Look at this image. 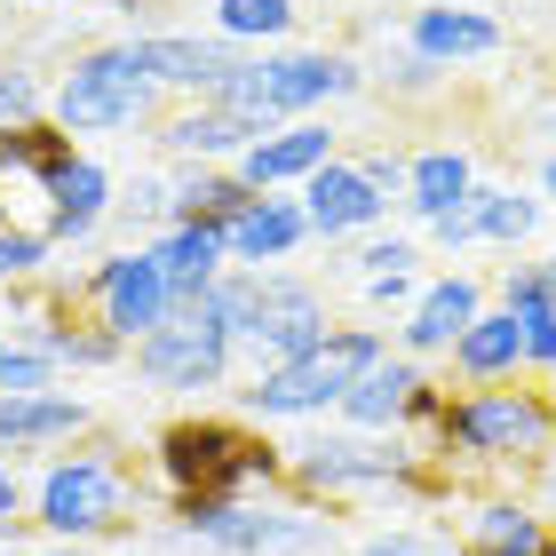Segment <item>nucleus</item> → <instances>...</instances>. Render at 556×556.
<instances>
[{
    "instance_id": "obj_1",
    "label": "nucleus",
    "mask_w": 556,
    "mask_h": 556,
    "mask_svg": "<svg viewBox=\"0 0 556 556\" xmlns=\"http://www.w3.org/2000/svg\"><path fill=\"white\" fill-rule=\"evenodd\" d=\"M429 453L406 438V429H390V438H374V429H342V421H311L302 438H287V485L302 501H350V493H429Z\"/></svg>"
},
{
    "instance_id": "obj_2",
    "label": "nucleus",
    "mask_w": 556,
    "mask_h": 556,
    "mask_svg": "<svg viewBox=\"0 0 556 556\" xmlns=\"http://www.w3.org/2000/svg\"><path fill=\"white\" fill-rule=\"evenodd\" d=\"M397 350L390 326H334L311 358H294V366H255L247 382L231 390L239 397V421H326V414H342V397L358 390V374H374Z\"/></svg>"
},
{
    "instance_id": "obj_3",
    "label": "nucleus",
    "mask_w": 556,
    "mask_h": 556,
    "mask_svg": "<svg viewBox=\"0 0 556 556\" xmlns=\"http://www.w3.org/2000/svg\"><path fill=\"white\" fill-rule=\"evenodd\" d=\"M438 462L541 477V469L556 462V397H548V390H525V382H501V390H462V397L445 406Z\"/></svg>"
},
{
    "instance_id": "obj_4",
    "label": "nucleus",
    "mask_w": 556,
    "mask_h": 556,
    "mask_svg": "<svg viewBox=\"0 0 556 556\" xmlns=\"http://www.w3.org/2000/svg\"><path fill=\"white\" fill-rule=\"evenodd\" d=\"M207 294L255 366H294L334 334V311L302 270H223Z\"/></svg>"
},
{
    "instance_id": "obj_5",
    "label": "nucleus",
    "mask_w": 556,
    "mask_h": 556,
    "mask_svg": "<svg viewBox=\"0 0 556 556\" xmlns=\"http://www.w3.org/2000/svg\"><path fill=\"white\" fill-rule=\"evenodd\" d=\"M358 88H366V64L350 48H270V56H247L223 104L263 119V128H294V119H326V104H342Z\"/></svg>"
},
{
    "instance_id": "obj_6",
    "label": "nucleus",
    "mask_w": 556,
    "mask_h": 556,
    "mask_svg": "<svg viewBox=\"0 0 556 556\" xmlns=\"http://www.w3.org/2000/svg\"><path fill=\"white\" fill-rule=\"evenodd\" d=\"M167 112V96L136 72V48L112 40V48H80V56L64 64L56 80V104H48V119L80 143V136H151Z\"/></svg>"
},
{
    "instance_id": "obj_7",
    "label": "nucleus",
    "mask_w": 556,
    "mask_h": 556,
    "mask_svg": "<svg viewBox=\"0 0 556 556\" xmlns=\"http://www.w3.org/2000/svg\"><path fill=\"white\" fill-rule=\"evenodd\" d=\"M128 462L119 445H64V453H40V477H33V525L48 541H80L96 548V533H112L128 517Z\"/></svg>"
},
{
    "instance_id": "obj_8",
    "label": "nucleus",
    "mask_w": 556,
    "mask_h": 556,
    "mask_svg": "<svg viewBox=\"0 0 556 556\" xmlns=\"http://www.w3.org/2000/svg\"><path fill=\"white\" fill-rule=\"evenodd\" d=\"M128 366H136V382L160 390V397H207V390H231L239 334L223 326L215 294H184V311H175L151 342H136Z\"/></svg>"
},
{
    "instance_id": "obj_9",
    "label": "nucleus",
    "mask_w": 556,
    "mask_h": 556,
    "mask_svg": "<svg viewBox=\"0 0 556 556\" xmlns=\"http://www.w3.org/2000/svg\"><path fill=\"white\" fill-rule=\"evenodd\" d=\"M247 445H255V421H239V414H175L160 438H151V477H160L167 501H184V493H239Z\"/></svg>"
},
{
    "instance_id": "obj_10",
    "label": "nucleus",
    "mask_w": 556,
    "mask_h": 556,
    "mask_svg": "<svg viewBox=\"0 0 556 556\" xmlns=\"http://www.w3.org/2000/svg\"><path fill=\"white\" fill-rule=\"evenodd\" d=\"M80 302H88V318L104 326V334H119V342H151L160 326L184 311V294H175V278L160 270V255L136 239V247H119V255H104L88 278H80Z\"/></svg>"
},
{
    "instance_id": "obj_11",
    "label": "nucleus",
    "mask_w": 556,
    "mask_h": 556,
    "mask_svg": "<svg viewBox=\"0 0 556 556\" xmlns=\"http://www.w3.org/2000/svg\"><path fill=\"white\" fill-rule=\"evenodd\" d=\"M136 72L167 104H223L231 80L247 72V48L215 40V33H136Z\"/></svg>"
},
{
    "instance_id": "obj_12",
    "label": "nucleus",
    "mask_w": 556,
    "mask_h": 556,
    "mask_svg": "<svg viewBox=\"0 0 556 556\" xmlns=\"http://www.w3.org/2000/svg\"><path fill=\"white\" fill-rule=\"evenodd\" d=\"M40 199H48V215H40V231L56 239V247H88L96 231H104V215L119 207V175L96 160V151H56V160L40 167Z\"/></svg>"
},
{
    "instance_id": "obj_13",
    "label": "nucleus",
    "mask_w": 556,
    "mask_h": 556,
    "mask_svg": "<svg viewBox=\"0 0 556 556\" xmlns=\"http://www.w3.org/2000/svg\"><path fill=\"white\" fill-rule=\"evenodd\" d=\"M263 136H270L263 119H247L231 104H167L160 128H151L167 167H239L247 143H263Z\"/></svg>"
},
{
    "instance_id": "obj_14",
    "label": "nucleus",
    "mask_w": 556,
    "mask_h": 556,
    "mask_svg": "<svg viewBox=\"0 0 556 556\" xmlns=\"http://www.w3.org/2000/svg\"><path fill=\"white\" fill-rule=\"evenodd\" d=\"M485 311H493V302H485V278L438 270V278H421L414 311L397 318V350H406V358H453V342H462Z\"/></svg>"
},
{
    "instance_id": "obj_15",
    "label": "nucleus",
    "mask_w": 556,
    "mask_h": 556,
    "mask_svg": "<svg viewBox=\"0 0 556 556\" xmlns=\"http://www.w3.org/2000/svg\"><path fill=\"white\" fill-rule=\"evenodd\" d=\"M390 207H397V199L374 191V184H366V167L350 160V151H342V160H326L311 184H302V215H311V231H318L326 247H342V239H374V231L390 223Z\"/></svg>"
},
{
    "instance_id": "obj_16",
    "label": "nucleus",
    "mask_w": 556,
    "mask_h": 556,
    "mask_svg": "<svg viewBox=\"0 0 556 556\" xmlns=\"http://www.w3.org/2000/svg\"><path fill=\"white\" fill-rule=\"evenodd\" d=\"M326 160H342V128L334 119H294V128H270L263 143H247L239 184L247 191H302Z\"/></svg>"
},
{
    "instance_id": "obj_17",
    "label": "nucleus",
    "mask_w": 556,
    "mask_h": 556,
    "mask_svg": "<svg viewBox=\"0 0 556 556\" xmlns=\"http://www.w3.org/2000/svg\"><path fill=\"white\" fill-rule=\"evenodd\" d=\"M223 239H231V270H287L318 231L302 215V191H263V199H247V215Z\"/></svg>"
},
{
    "instance_id": "obj_18",
    "label": "nucleus",
    "mask_w": 556,
    "mask_h": 556,
    "mask_svg": "<svg viewBox=\"0 0 556 556\" xmlns=\"http://www.w3.org/2000/svg\"><path fill=\"white\" fill-rule=\"evenodd\" d=\"M406 48L438 72H462V64L501 56V24L485 9H462V0H429V9H406Z\"/></svg>"
},
{
    "instance_id": "obj_19",
    "label": "nucleus",
    "mask_w": 556,
    "mask_h": 556,
    "mask_svg": "<svg viewBox=\"0 0 556 556\" xmlns=\"http://www.w3.org/2000/svg\"><path fill=\"white\" fill-rule=\"evenodd\" d=\"M96 429V406L72 390H48V397H0V453H64Z\"/></svg>"
},
{
    "instance_id": "obj_20",
    "label": "nucleus",
    "mask_w": 556,
    "mask_h": 556,
    "mask_svg": "<svg viewBox=\"0 0 556 556\" xmlns=\"http://www.w3.org/2000/svg\"><path fill=\"white\" fill-rule=\"evenodd\" d=\"M477 160H469V143H429L414 151V167H406V215L421 223H445V215H469V199H477Z\"/></svg>"
},
{
    "instance_id": "obj_21",
    "label": "nucleus",
    "mask_w": 556,
    "mask_h": 556,
    "mask_svg": "<svg viewBox=\"0 0 556 556\" xmlns=\"http://www.w3.org/2000/svg\"><path fill=\"white\" fill-rule=\"evenodd\" d=\"M462 548L469 556H541L548 548V517L533 493H477L462 517Z\"/></svg>"
},
{
    "instance_id": "obj_22",
    "label": "nucleus",
    "mask_w": 556,
    "mask_h": 556,
    "mask_svg": "<svg viewBox=\"0 0 556 556\" xmlns=\"http://www.w3.org/2000/svg\"><path fill=\"white\" fill-rule=\"evenodd\" d=\"M493 294L525 326V374H556V263H509Z\"/></svg>"
},
{
    "instance_id": "obj_23",
    "label": "nucleus",
    "mask_w": 556,
    "mask_h": 556,
    "mask_svg": "<svg viewBox=\"0 0 556 556\" xmlns=\"http://www.w3.org/2000/svg\"><path fill=\"white\" fill-rule=\"evenodd\" d=\"M445 366H453V382H462V390H501V382H525V326L493 302V311L477 318L462 342H453V358H445Z\"/></svg>"
},
{
    "instance_id": "obj_24",
    "label": "nucleus",
    "mask_w": 556,
    "mask_h": 556,
    "mask_svg": "<svg viewBox=\"0 0 556 556\" xmlns=\"http://www.w3.org/2000/svg\"><path fill=\"white\" fill-rule=\"evenodd\" d=\"M429 382L421 374V358H406V350H390L374 374H358V390L342 397V429H374V438H390V429H406V414H414V390Z\"/></svg>"
},
{
    "instance_id": "obj_25",
    "label": "nucleus",
    "mask_w": 556,
    "mask_h": 556,
    "mask_svg": "<svg viewBox=\"0 0 556 556\" xmlns=\"http://www.w3.org/2000/svg\"><path fill=\"white\" fill-rule=\"evenodd\" d=\"M143 247L175 278V294H207L215 278L231 270V239H223V223H167V231H151Z\"/></svg>"
},
{
    "instance_id": "obj_26",
    "label": "nucleus",
    "mask_w": 556,
    "mask_h": 556,
    "mask_svg": "<svg viewBox=\"0 0 556 556\" xmlns=\"http://www.w3.org/2000/svg\"><path fill=\"white\" fill-rule=\"evenodd\" d=\"M541 207L548 199L541 191H517V184H477V199H469V231H477V247H533L541 239Z\"/></svg>"
},
{
    "instance_id": "obj_27",
    "label": "nucleus",
    "mask_w": 556,
    "mask_h": 556,
    "mask_svg": "<svg viewBox=\"0 0 556 556\" xmlns=\"http://www.w3.org/2000/svg\"><path fill=\"white\" fill-rule=\"evenodd\" d=\"M167 191H175V223H223V231L247 215V199H263L239 184V167H175Z\"/></svg>"
},
{
    "instance_id": "obj_28",
    "label": "nucleus",
    "mask_w": 556,
    "mask_h": 556,
    "mask_svg": "<svg viewBox=\"0 0 556 556\" xmlns=\"http://www.w3.org/2000/svg\"><path fill=\"white\" fill-rule=\"evenodd\" d=\"M294 16H302L294 0H207V24H215V40L247 48V56H270V48H287Z\"/></svg>"
},
{
    "instance_id": "obj_29",
    "label": "nucleus",
    "mask_w": 556,
    "mask_h": 556,
    "mask_svg": "<svg viewBox=\"0 0 556 556\" xmlns=\"http://www.w3.org/2000/svg\"><path fill=\"white\" fill-rule=\"evenodd\" d=\"M48 104H56V88L40 80L24 56L0 64V136H24V128H48Z\"/></svg>"
},
{
    "instance_id": "obj_30",
    "label": "nucleus",
    "mask_w": 556,
    "mask_h": 556,
    "mask_svg": "<svg viewBox=\"0 0 556 556\" xmlns=\"http://www.w3.org/2000/svg\"><path fill=\"white\" fill-rule=\"evenodd\" d=\"M56 358H48L40 342H24V334H9V326H0V397H48L56 390Z\"/></svg>"
},
{
    "instance_id": "obj_31",
    "label": "nucleus",
    "mask_w": 556,
    "mask_h": 556,
    "mask_svg": "<svg viewBox=\"0 0 556 556\" xmlns=\"http://www.w3.org/2000/svg\"><path fill=\"white\" fill-rule=\"evenodd\" d=\"M48 263H56V239H48V231H33V223H0V294L48 278Z\"/></svg>"
},
{
    "instance_id": "obj_32",
    "label": "nucleus",
    "mask_w": 556,
    "mask_h": 556,
    "mask_svg": "<svg viewBox=\"0 0 556 556\" xmlns=\"http://www.w3.org/2000/svg\"><path fill=\"white\" fill-rule=\"evenodd\" d=\"M350 556H469L462 533H438V525H390V533H366Z\"/></svg>"
},
{
    "instance_id": "obj_33",
    "label": "nucleus",
    "mask_w": 556,
    "mask_h": 556,
    "mask_svg": "<svg viewBox=\"0 0 556 556\" xmlns=\"http://www.w3.org/2000/svg\"><path fill=\"white\" fill-rule=\"evenodd\" d=\"M342 278H374V270H421V247L414 239H390V231H374V239H358L350 255L334 263Z\"/></svg>"
},
{
    "instance_id": "obj_34",
    "label": "nucleus",
    "mask_w": 556,
    "mask_h": 556,
    "mask_svg": "<svg viewBox=\"0 0 556 556\" xmlns=\"http://www.w3.org/2000/svg\"><path fill=\"white\" fill-rule=\"evenodd\" d=\"M119 215L143 223V231H167V223H175V191H167V175H128V184H119Z\"/></svg>"
},
{
    "instance_id": "obj_35",
    "label": "nucleus",
    "mask_w": 556,
    "mask_h": 556,
    "mask_svg": "<svg viewBox=\"0 0 556 556\" xmlns=\"http://www.w3.org/2000/svg\"><path fill=\"white\" fill-rule=\"evenodd\" d=\"M382 88H390V96H406V104H421V96H438V88H445V72L429 64V56H414V48H397V56L382 64Z\"/></svg>"
},
{
    "instance_id": "obj_36",
    "label": "nucleus",
    "mask_w": 556,
    "mask_h": 556,
    "mask_svg": "<svg viewBox=\"0 0 556 556\" xmlns=\"http://www.w3.org/2000/svg\"><path fill=\"white\" fill-rule=\"evenodd\" d=\"M358 167H366V184L382 191V199H397V207H406V167H414V151L374 143V151H358Z\"/></svg>"
},
{
    "instance_id": "obj_37",
    "label": "nucleus",
    "mask_w": 556,
    "mask_h": 556,
    "mask_svg": "<svg viewBox=\"0 0 556 556\" xmlns=\"http://www.w3.org/2000/svg\"><path fill=\"white\" fill-rule=\"evenodd\" d=\"M358 294L374 302V311H397V318H406L414 294H421V270H374V278H358Z\"/></svg>"
},
{
    "instance_id": "obj_38",
    "label": "nucleus",
    "mask_w": 556,
    "mask_h": 556,
    "mask_svg": "<svg viewBox=\"0 0 556 556\" xmlns=\"http://www.w3.org/2000/svg\"><path fill=\"white\" fill-rule=\"evenodd\" d=\"M429 239H438L445 255H462V247H477V231H469V215H445V223H429Z\"/></svg>"
},
{
    "instance_id": "obj_39",
    "label": "nucleus",
    "mask_w": 556,
    "mask_h": 556,
    "mask_svg": "<svg viewBox=\"0 0 556 556\" xmlns=\"http://www.w3.org/2000/svg\"><path fill=\"white\" fill-rule=\"evenodd\" d=\"M16 556H96V548H80V541H40V548H16Z\"/></svg>"
},
{
    "instance_id": "obj_40",
    "label": "nucleus",
    "mask_w": 556,
    "mask_h": 556,
    "mask_svg": "<svg viewBox=\"0 0 556 556\" xmlns=\"http://www.w3.org/2000/svg\"><path fill=\"white\" fill-rule=\"evenodd\" d=\"M541 199L556 207V160H541Z\"/></svg>"
},
{
    "instance_id": "obj_41",
    "label": "nucleus",
    "mask_w": 556,
    "mask_h": 556,
    "mask_svg": "<svg viewBox=\"0 0 556 556\" xmlns=\"http://www.w3.org/2000/svg\"><path fill=\"white\" fill-rule=\"evenodd\" d=\"M541 556H556V525H548V548H541Z\"/></svg>"
},
{
    "instance_id": "obj_42",
    "label": "nucleus",
    "mask_w": 556,
    "mask_h": 556,
    "mask_svg": "<svg viewBox=\"0 0 556 556\" xmlns=\"http://www.w3.org/2000/svg\"><path fill=\"white\" fill-rule=\"evenodd\" d=\"M548 263H556V255H548Z\"/></svg>"
}]
</instances>
